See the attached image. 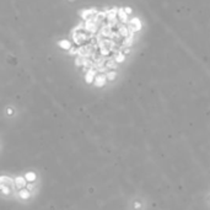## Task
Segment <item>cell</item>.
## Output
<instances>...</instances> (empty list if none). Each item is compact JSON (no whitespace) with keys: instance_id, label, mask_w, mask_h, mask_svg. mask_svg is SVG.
I'll return each mask as SVG.
<instances>
[{"instance_id":"cell-1","label":"cell","mask_w":210,"mask_h":210,"mask_svg":"<svg viewBox=\"0 0 210 210\" xmlns=\"http://www.w3.org/2000/svg\"><path fill=\"white\" fill-rule=\"evenodd\" d=\"M76 49H77V55L84 57V58H90L94 52H96V51H94L92 46H90V44H87V46H80Z\"/></svg>"},{"instance_id":"cell-2","label":"cell","mask_w":210,"mask_h":210,"mask_svg":"<svg viewBox=\"0 0 210 210\" xmlns=\"http://www.w3.org/2000/svg\"><path fill=\"white\" fill-rule=\"evenodd\" d=\"M97 14V10L96 9H85V10H83L81 11V17L84 18V20H87V18H90L91 16H94V15H96Z\"/></svg>"},{"instance_id":"cell-3","label":"cell","mask_w":210,"mask_h":210,"mask_svg":"<svg viewBox=\"0 0 210 210\" xmlns=\"http://www.w3.org/2000/svg\"><path fill=\"white\" fill-rule=\"evenodd\" d=\"M99 33H101L103 37L109 38V36H111V33H112V27H109L108 25H102L101 28H99Z\"/></svg>"},{"instance_id":"cell-4","label":"cell","mask_w":210,"mask_h":210,"mask_svg":"<svg viewBox=\"0 0 210 210\" xmlns=\"http://www.w3.org/2000/svg\"><path fill=\"white\" fill-rule=\"evenodd\" d=\"M105 81H106V76L103 74H99V75L95 76V83L97 86H102L105 84Z\"/></svg>"},{"instance_id":"cell-5","label":"cell","mask_w":210,"mask_h":210,"mask_svg":"<svg viewBox=\"0 0 210 210\" xmlns=\"http://www.w3.org/2000/svg\"><path fill=\"white\" fill-rule=\"evenodd\" d=\"M96 76V71L94 69H88V71L86 73V83H92V80Z\"/></svg>"},{"instance_id":"cell-6","label":"cell","mask_w":210,"mask_h":210,"mask_svg":"<svg viewBox=\"0 0 210 210\" xmlns=\"http://www.w3.org/2000/svg\"><path fill=\"white\" fill-rule=\"evenodd\" d=\"M58 44H59V47H62L63 49H65V51H69V49L71 48V44H70V42L66 41V39H63V41H60Z\"/></svg>"},{"instance_id":"cell-7","label":"cell","mask_w":210,"mask_h":210,"mask_svg":"<svg viewBox=\"0 0 210 210\" xmlns=\"http://www.w3.org/2000/svg\"><path fill=\"white\" fill-rule=\"evenodd\" d=\"M84 60H85L84 57L76 55V58H75V65H76V66H83V65H84Z\"/></svg>"},{"instance_id":"cell-8","label":"cell","mask_w":210,"mask_h":210,"mask_svg":"<svg viewBox=\"0 0 210 210\" xmlns=\"http://www.w3.org/2000/svg\"><path fill=\"white\" fill-rule=\"evenodd\" d=\"M84 29V24H79L75 28H74V31H76V32H81Z\"/></svg>"},{"instance_id":"cell-9","label":"cell","mask_w":210,"mask_h":210,"mask_svg":"<svg viewBox=\"0 0 210 210\" xmlns=\"http://www.w3.org/2000/svg\"><path fill=\"white\" fill-rule=\"evenodd\" d=\"M106 77H108V80H113L114 77H116V73L114 71H109V73H107V76Z\"/></svg>"},{"instance_id":"cell-10","label":"cell","mask_w":210,"mask_h":210,"mask_svg":"<svg viewBox=\"0 0 210 210\" xmlns=\"http://www.w3.org/2000/svg\"><path fill=\"white\" fill-rule=\"evenodd\" d=\"M69 53L71 54V55L77 54V49H76V48H70V49H69Z\"/></svg>"}]
</instances>
